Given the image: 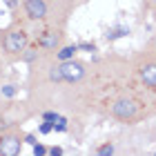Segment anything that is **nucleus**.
Listing matches in <instances>:
<instances>
[{
	"label": "nucleus",
	"instance_id": "19",
	"mask_svg": "<svg viewBox=\"0 0 156 156\" xmlns=\"http://www.w3.org/2000/svg\"><path fill=\"white\" fill-rule=\"evenodd\" d=\"M25 143H29V145H34V143H36V138H34L31 134H27V136H25Z\"/></svg>",
	"mask_w": 156,
	"mask_h": 156
},
{
	"label": "nucleus",
	"instance_id": "13",
	"mask_svg": "<svg viewBox=\"0 0 156 156\" xmlns=\"http://www.w3.org/2000/svg\"><path fill=\"white\" fill-rule=\"evenodd\" d=\"M60 114L56 109H47V112H42V120H49V123H56V118H58Z\"/></svg>",
	"mask_w": 156,
	"mask_h": 156
},
{
	"label": "nucleus",
	"instance_id": "6",
	"mask_svg": "<svg viewBox=\"0 0 156 156\" xmlns=\"http://www.w3.org/2000/svg\"><path fill=\"white\" fill-rule=\"evenodd\" d=\"M60 72H62V80L74 85V83H80L83 78H85V74H87V65H85L83 60H76V58L62 60L60 62Z\"/></svg>",
	"mask_w": 156,
	"mask_h": 156
},
{
	"label": "nucleus",
	"instance_id": "5",
	"mask_svg": "<svg viewBox=\"0 0 156 156\" xmlns=\"http://www.w3.org/2000/svg\"><path fill=\"white\" fill-rule=\"evenodd\" d=\"M36 45L47 56H54L62 45H65V29H62V25H49L47 29H42L40 36L36 38Z\"/></svg>",
	"mask_w": 156,
	"mask_h": 156
},
{
	"label": "nucleus",
	"instance_id": "3",
	"mask_svg": "<svg viewBox=\"0 0 156 156\" xmlns=\"http://www.w3.org/2000/svg\"><path fill=\"white\" fill-rule=\"evenodd\" d=\"M109 114L123 123H136L143 116V103L134 96H118L109 103Z\"/></svg>",
	"mask_w": 156,
	"mask_h": 156
},
{
	"label": "nucleus",
	"instance_id": "2",
	"mask_svg": "<svg viewBox=\"0 0 156 156\" xmlns=\"http://www.w3.org/2000/svg\"><path fill=\"white\" fill-rule=\"evenodd\" d=\"M67 9H72L65 0H23V11L27 20H47L51 23V16H56V11L65 13Z\"/></svg>",
	"mask_w": 156,
	"mask_h": 156
},
{
	"label": "nucleus",
	"instance_id": "15",
	"mask_svg": "<svg viewBox=\"0 0 156 156\" xmlns=\"http://www.w3.org/2000/svg\"><path fill=\"white\" fill-rule=\"evenodd\" d=\"M31 147H34V154H36V156H42V154H49V150H47L45 145H40V143H34Z\"/></svg>",
	"mask_w": 156,
	"mask_h": 156
},
{
	"label": "nucleus",
	"instance_id": "8",
	"mask_svg": "<svg viewBox=\"0 0 156 156\" xmlns=\"http://www.w3.org/2000/svg\"><path fill=\"white\" fill-rule=\"evenodd\" d=\"M78 51H80V47H78V45H62L58 51L54 54V58L60 60V62H62V60H72V58H76Z\"/></svg>",
	"mask_w": 156,
	"mask_h": 156
},
{
	"label": "nucleus",
	"instance_id": "14",
	"mask_svg": "<svg viewBox=\"0 0 156 156\" xmlns=\"http://www.w3.org/2000/svg\"><path fill=\"white\" fill-rule=\"evenodd\" d=\"M112 152H114V145H112V143H105V145H101V147L96 150V154H101V156H105V154H112Z\"/></svg>",
	"mask_w": 156,
	"mask_h": 156
},
{
	"label": "nucleus",
	"instance_id": "17",
	"mask_svg": "<svg viewBox=\"0 0 156 156\" xmlns=\"http://www.w3.org/2000/svg\"><path fill=\"white\" fill-rule=\"evenodd\" d=\"M2 2L7 5V9H11V11H16L20 7V0H2Z\"/></svg>",
	"mask_w": 156,
	"mask_h": 156
},
{
	"label": "nucleus",
	"instance_id": "16",
	"mask_svg": "<svg viewBox=\"0 0 156 156\" xmlns=\"http://www.w3.org/2000/svg\"><path fill=\"white\" fill-rule=\"evenodd\" d=\"M78 47H80L83 51H96V45H94V42H78Z\"/></svg>",
	"mask_w": 156,
	"mask_h": 156
},
{
	"label": "nucleus",
	"instance_id": "4",
	"mask_svg": "<svg viewBox=\"0 0 156 156\" xmlns=\"http://www.w3.org/2000/svg\"><path fill=\"white\" fill-rule=\"evenodd\" d=\"M136 74H138V80L143 83V87L156 91V51L143 49V54L136 60Z\"/></svg>",
	"mask_w": 156,
	"mask_h": 156
},
{
	"label": "nucleus",
	"instance_id": "12",
	"mask_svg": "<svg viewBox=\"0 0 156 156\" xmlns=\"http://www.w3.org/2000/svg\"><path fill=\"white\" fill-rule=\"evenodd\" d=\"M38 132L42 134V136H47V134L54 132V123H49V120H42V123L38 125Z\"/></svg>",
	"mask_w": 156,
	"mask_h": 156
},
{
	"label": "nucleus",
	"instance_id": "7",
	"mask_svg": "<svg viewBox=\"0 0 156 156\" xmlns=\"http://www.w3.org/2000/svg\"><path fill=\"white\" fill-rule=\"evenodd\" d=\"M25 136L20 132H7L0 136V156H18L23 150Z\"/></svg>",
	"mask_w": 156,
	"mask_h": 156
},
{
	"label": "nucleus",
	"instance_id": "11",
	"mask_svg": "<svg viewBox=\"0 0 156 156\" xmlns=\"http://www.w3.org/2000/svg\"><path fill=\"white\" fill-rule=\"evenodd\" d=\"M69 120L65 118V116H58V118H56V123H54V132H58V134H65L67 129H69Z\"/></svg>",
	"mask_w": 156,
	"mask_h": 156
},
{
	"label": "nucleus",
	"instance_id": "1",
	"mask_svg": "<svg viewBox=\"0 0 156 156\" xmlns=\"http://www.w3.org/2000/svg\"><path fill=\"white\" fill-rule=\"evenodd\" d=\"M0 47H2V54L7 58L20 60V54L29 47V31H27V27L20 25L18 20H13L0 36Z\"/></svg>",
	"mask_w": 156,
	"mask_h": 156
},
{
	"label": "nucleus",
	"instance_id": "20",
	"mask_svg": "<svg viewBox=\"0 0 156 156\" xmlns=\"http://www.w3.org/2000/svg\"><path fill=\"white\" fill-rule=\"evenodd\" d=\"M154 5H156V0H154Z\"/></svg>",
	"mask_w": 156,
	"mask_h": 156
},
{
	"label": "nucleus",
	"instance_id": "18",
	"mask_svg": "<svg viewBox=\"0 0 156 156\" xmlns=\"http://www.w3.org/2000/svg\"><path fill=\"white\" fill-rule=\"evenodd\" d=\"M49 154L51 156H62V147H49Z\"/></svg>",
	"mask_w": 156,
	"mask_h": 156
},
{
	"label": "nucleus",
	"instance_id": "9",
	"mask_svg": "<svg viewBox=\"0 0 156 156\" xmlns=\"http://www.w3.org/2000/svg\"><path fill=\"white\" fill-rule=\"evenodd\" d=\"M123 36H129V27H125V25L112 27V29L105 34V38H107V40H118V38H123Z\"/></svg>",
	"mask_w": 156,
	"mask_h": 156
},
{
	"label": "nucleus",
	"instance_id": "10",
	"mask_svg": "<svg viewBox=\"0 0 156 156\" xmlns=\"http://www.w3.org/2000/svg\"><path fill=\"white\" fill-rule=\"evenodd\" d=\"M16 94H18V87H16V85H11V83L0 87V96H2V98H13Z\"/></svg>",
	"mask_w": 156,
	"mask_h": 156
}]
</instances>
